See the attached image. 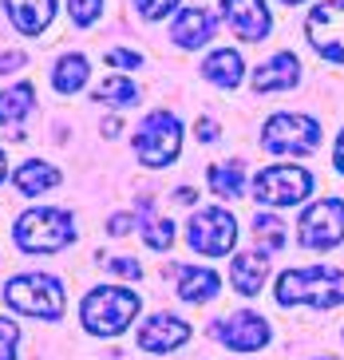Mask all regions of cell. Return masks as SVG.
<instances>
[{
    "mask_svg": "<svg viewBox=\"0 0 344 360\" xmlns=\"http://www.w3.org/2000/svg\"><path fill=\"white\" fill-rule=\"evenodd\" d=\"M12 24L20 28L24 36H40L48 24H52V0H4Z\"/></svg>",
    "mask_w": 344,
    "mask_h": 360,
    "instance_id": "cell-18",
    "label": "cell"
},
{
    "mask_svg": "<svg viewBox=\"0 0 344 360\" xmlns=\"http://www.w3.org/2000/svg\"><path fill=\"white\" fill-rule=\"evenodd\" d=\"M214 337L234 352H253L269 340V321L261 313H229L214 321Z\"/></svg>",
    "mask_w": 344,
    "mask_h": 360,
    "instance_id": "cell-11",
    "label": "cell"
},
{
    "mask_svg": "<svg viewBox=\"0 0 344 360\" xmlns=\"http://www.w3.org/2000/svg\"><path fill=\"white\" fill-rule=\"evenodd\" d=\"M321 143V123L309 115H273L261 131V147L269 155H309Z\"/></svg>",
    "mask_w": 344,
    "mask_h": 360,
    "instance_id": "cell-6",
    "label": "cell"
},
{
    "mask_svg": "<svg viewBox=\"0 0 344 360\" xmlns=\"http://www.w3.org/2000/svg\"><path fill=\"white\" fill-rule=\"evenodd\" d=\"M324 360H336V356H324Z\"/></svg>",
    "mask_w": 344,
    "mask_h": 360,
    "instance_id": "cell-39",
    "label": "cell"
},
{
    "mask_svg": "<svg viewBox=\"0 0 344 360\" xmlns=\"http://www.w3.org/2000/svg\"><path fill=\"white\" fill-rule=\"evenodd\" d=\"M111 269L115 274H123V277H135V281L143 277V265L131 262V257H111Z\"/></svg>",
    "mask_w": 344,
    "mask_h": 360,
    "instance_id": "cell-30",
    "label": "cell"
},
{
    "mask_svg": "<svg viewBox=\"0 0 344 360\" xmlns=\"http://www.w3.org/2000/svg\"><path fill=\"white\" fill-rule=\"evenodd\" d=\"M309 191H313V174L305 167H289V162L265 167L257 174V182H253V198L261 206H293V202H301Z\"/></svg>",
    "mask_w": 344,
    "mask_h": 360,
    "instance_id": "cell-8",
    "label": "cell"
},
{
    "mask_svg": "<svg viewBox=\"0 0 344 360\" xmlns=\"http://www.w3.org/2000/svg\"><path fill=\"white\" fill-rule=\"evenodd\" d=\"M253 238L261 242V254H273L285 245V222L273 218V214H257L253 218Z\"/></svg>",
    "mask_w": 344,
    "mask_h": 360,
    "instance_id": "cell-24",
    "label": "cell"
},
{
    "mask_svg": "<svg viewBox=\"0 0 344 360\" xmlns=\"http://www.w3.org/2000/svg\"><path fill=\"white\" fill-rule=\"evenodd\" d=\"M24 68V52H4L0 56V75H12Z\"/></svg>",
    "mask_w": 344,
    "mask_h": 360,
    "instance_id": "cell-31",
    "label": "cell"
},
{
    "mask_svg": "<svg viewBox=\"0 0 344 360\" xmlns=\"http://www.w3.org/2000/svg\"><path fill=\"white\" fill-rule=\"evenodd\" d=\"M4 301L8 309L24 313V317H40V321H60L63 317V289L56 277L48 274H20L4 285Z\"/></svg>",
    "mask_w": 344,
    "mask_h": 360,
    "instance_id": "cell-4",
    "label": "cell"
},
{
    "mask_svg": "<svg viewBox=\"0 0 344 360\" xmlns=\"http://www.w3.org/2000/svg\"><path fill=\"white\" fill-rule=\"evenodd\" d=\"M182 147V123L170 111H155L135 131V155L143 167H170Z\"/></svg>",
    "mask_w": 344,
    "mask_h": 360,
    "instance_id": "cell-5",
    "label": "cell"
},
{
    "mask_svg": "<svg viewBox=\"0 0 344 360\" xmlns=\"http://www.w3.org/2000/svg\"><path fill=\"white\" fill-rule=\"evenodd\" d=\"M36 91L28 84H16L8 91H0V127H20V119L32 115V107H36Z\"/></svg>",
    "mask_w": 344,
    "mask_h": 360,
    "instance_id": "cell-21",
    "label": "cell"
},
{
    "mask_svg": "<svg viewBox=\"0 0 344 360\" xmlns=\"http://www.w3.org/2000/svg\"><path fill=\"white\" fill-rule=\"evenodd\" d=\"M214 36V16H210L206 8H182L178 12L174 28H170V40L178 44V48H202V44Z\"/></svg>",
    "mask_w": 344,
    "mask_h": 360,
    "instance_id": "cell-16",
    "label": "cell"
},
{
    "mask_svg": "<svg viewBox=\"0 0 344 360\" xmlns=\"http://www.w3.org/2000/svg\"><path fill=\"white\" fill-rule=\"evenodd\" d=\"M186 242L206 257H222L234 250L238 242V222L229 210H218V206H206V210H194L186 226Z\"/></svg>",
    "mask_w": 344,
    "mask_h": 360,
    "instance_id": "cell-7",
    "label": "cell"
},
{
    "mask_svg": "<svg viewBox=\"0 0 344 360\" xmlns=\"http://www.w3.org/2000/svg\"><path fill=\"white\" fill-rule=\"evenodd\" d=\"M285 4H301V0H285Z\"/></svg>",
    "mask_w": 344,
    "mask_h": 360,
    "instance_id": "cell-38",
    "label": "cell"
},
{
    "mask_svg": "<svg viewBox=\"0 0 344 360\" xmlns=\"http://www.w3.org/2000/svg\"><path fill=\"white\" fill-rule=\"evenodd\" d=\"M202 75H206L214 87H238L241 84V56L229 52V48H222V52L206 56V64H202Z\"/></svg>",
    "mask_w": 344,
    "mask_h": 360,
    "instance_id": "cell-20",
    "label": "cell"
},
{
    "mask_svg": "<svg viewBox=\"0 0 344 360\" xmlns=\"http://www.w3.org/2000/svg\"><path fill=\"white\" fill-rule=\"evenodd\" d=\"M84 328L91 337H119L139 313V293L131 289H115V285H99L84 297Z\"/></svg>",
    "mask_w": 344,
    "mask_h": 360,
    "instance_id": "cell-2",
    "label": "cell"
},
{
    "mask_svg": "<svg viewBox=\"0 0 344 360\" xmlns=\"http://www.w3.org/2000/svg\"><path fill=\"white\" fill-rule=\"evenodd\" d=\"M103 135H119V119H107V123H103Z\"/></svg>",
    "mask_w": 344,
    "mask_h": 360,
    "instance_id": "cell-36",
    "label": "cell"
},
{
    "mask_svg": "<svg viewBox=\"0 0 344 360\" xmlns=\"http://www.w3.org/2000/svg\"><path fill=\"white\" fill-rule=\"evenodd\" d=\"M143 238L151 250H170V242H174V226L163 222V218H146L143 214Z\"/></svg>",
    "mask_w": 344,
    "mask_h": 360,
    "instance_id": "cell-26",
    "label": "cell"
},
{
    "mask_svg": "<svg viewBox=\"0 0 344 360\" xmlns=\"http://www.w3.org/2000/svg\"><path fill=\"white\" fill-rule=\"evenodd\" d=\"M107 64H115V68H139V56L135 52H107Z\"/></svg>",
    "mask_w": 344,
    "mask_h": 360,
    "instance_id": "cell-34",
    "label": "cell"
},
{
    "mask_svg": "<svg viewBox=\"0 0 344 360\" xmlns=\"http://www.w3.org/2000/svg\"><path fill=\"white\" fill-rule=\"evenodd\" d=\"M12 182H16L20 194H44V191H52L56 182H60V170H56L52 162L32 159V162H24V167H16Z\"/></svg>",
    "mask_w": 344,
    "mask_h": 360,
    "instance_id": "cell-19",
    "label": "cell"
},
{
    "mask_svg": "<svg viewBox=\"0 0 344 360\" xmlns=\"http://www.w3.org/2000/svg\"><path fill=\"white\" fill-rule=\"evenodd\" d=\"M241 182H246V167L241 162H214L210 167V191L218 198H238Z\"/></svg>",
    "mask_w": 344,
    "mask_h": 360,
    "instance_id": "cell-23",
    "label": "cell"
},
{
    "mask_svg": "<svg viewBox=\"0 0 344 360\" xmlns=\"http://www.w3.org/2000/svg\"><path fill=\"white\" fill-rule=\"evenodd\" d=\"M297 79H301V60L293 52H277L253 72V91L261 96V91H277V87H297Z\"/></svg>",
    "mask_w": 344,
    "mask_h": 360,
    "instance_id": "cell-15",
    "label": "cell"
},
{
    "mask_svg": "<svg viewBox=\"0 0 344 360\" xmlns=\"http://www.w3.org/2000/svg\"><path fill=\"white\" fill-rule=\"evenodd\" d=\"M135 4H139V16L143 20H163L167 12L178 8V0H135Z\"/></svg>",
    "mask_w": 344,
    "mask_h": 360,
    "instance_id": "cell-29",
    "label": "cell"
},
{
    "mask_svg": "<svg viewBox=\"0 0 344 360\" xmlns=\"http://www.w3.org/2000/svg\"><path fill=\"white\" fill-rule=\"evenodd\" d=\"M4 174H8V159H4V150H0V182H4Z\"/></svg>",
    "mask_w": 344,
    "mask_h": 360,
    "instance_id": "cell-37",
    "label": "cell"
},
{
    "mask_svg": "<svg viewBox=\"0 0 344 360\" xmlns=\"http://www.w3.org/2000/svg\"><path fill=\"white\" fill-rule=\"evenodd\" d=\"M24 254H60L63 245L75 242V222L63 210H28L12 230Z\"/></svg>",
    "mask_w": 344,
    "mask_h": 360,
    "instance_id": "cell-3",
    "label": "cell"
},
{
    "mask_svg": "<svg viewBox=\"0 0 344 360\" xmlns=\"http://www.w3.org/2000/svg\"><path fill=\"white\" fill-rule=\"evenodd\" d=\"M131 226H139L135 218H131V214H115V218H111V226H107V230H111L115 238H123V233H131Z\"/></svg>",
    "mask_w": 344,
    "mask_h": 360,
    "instance_id": "cell-32",
    "label": "cell"
},
{
    "mask_svg": "<svg viewBox=\"0 0 344 360\" xmlns=\"http://www.w3.org/2000/svg\"><path fill=\"white\" fill-rule=\"evenodd\" d=\"M333 159H336V170L344 174V131H340V139H336V155Z\"/></svg>",
    "mask_w": 344,
    "mask_h": 360,
    "instance_id": "cell-35",
    "label": "cell"
},
{
    "mask_svg": "<svg viewBox=\"0 0 344 360\" xmlns=\"http://www.w3.org/2000/svg\"><path fill=\"white\" fill-rule=\"evenodd\" d=\"M222 16H226L229 32L250 44L269 36V8H265V0H222Z\"/></svg>",
    "mask_w": 344,
    "mask_h": 360,
    "instance_id": "cell-12",
    "label": "cell"
},
{
    "mask_svg": "<svg viewBox=\"0 0 344 360\" xmlns=\"http://www.w3.org/2000/svg\"><path fill=\"white\" fill-rule=\"evenodd\" d=\"M68 12H72V20L79 24V28H87V24L103 12V0H68Z\"/></svg>",
    "mask_w": 344,
    "mask_h": 360,
    "instance_id": "cell-27",
    "label": "cell"
},
{
    "mask_svg": "<svg viewBox=\"0 0 344 360\" xmlns=\"http://www.w3.org/2000/svg\"><path fill=\"white\" fill-rule=\"evenodd\" d=\"M309 44L324 60L344 64V0H329L309 12Z\"/></svg>",
    "mask_w": 344,
    "mask_h": 360,
    "instance_id": "cell-10",
    "label": "cell"
},
{
    "mask_svg": "<svg viewBox=\"0 0 344 360\" xmlns=\"http://www.w3.org/2000/svg\"><path fill=\"white\" fill-rule=\"evenodd\" d=\"M297 238L309 250H333L344 242V202L340 198H321L301 214Z\"/></svg>",
    "mask_w": 344,
    "mask_h": 360,
    "instance_id": "cell-9",
    "label": "cell"
},
{
    "mask_svg": "<svg viewBox=\"0 0 344 360\" xmlns=\"http://www.w3.org/2000/svg\"><path fill=\"white\" fill-rule=\"evenodd\" d=\"M87 60L84 56H63L60 64H56V72H52V84H56V91L60 96H72V91H79V87L87 84Z\"/></svg>",
    "mask_w": 344,
    "mask_h": 360,
    "instance_id": "cell-22",
    "label": "cell"
},
{
    "mask_svg": "<svg viewBox=\"0 0 344 360\" xmlns=\"http://www.w3.org/2000/svg\"><path fill=\"white\" fill-rule=\"evenodd\" d=\"M194 135H198L202 143H214V139H218V123H214V119H198V123H194Z\"/></svg>",
    "mask_w": 344,
    "mask_h": 360,
    "instance_id": "cell-33",
    "label": "cell"
},
{
    "mask_svg": "<svg viewBox=\"0 0 344 360\" xmlns=\"http://www.w3.org/2000/svg\"><path fill=\"white\" fill-rule=\"evenodd\" d=\"M340 301H344V269L309 265V269H289V274L277 277V305L333 309Z\"/></svg>",
    "mask_w": 344,
    "mask_h": 360,
    "instance_id": "cell-1",
    "label": "cell"
},
{
    "mask_svg": "<svg viewBox=\"0 0 344 360\" xmlns=\"http://www.w3.org/2000/svg\"><path fill=\"white\" fill-rule=\"evenodd\" d=\"M265 274H269V257L265 254H238L234 262H229V281H234V289L246 293V297L261 293Z\"/></svg>",
    "mask_w": 344,
    "mask_h": 360,
    "instance_id": "cell-17",
    "label": "cell"
},
{
    "mask_svg": "<svg viewBox=\"0 0 344 360\" xmlns=\"http://www.w3.org/2000/svg\"><path fill=\"white\" fill-rule=\"evenodd\" d=\"M186 340H190V325L170 317V313H158L139 328V349L143 352H170L178 345H186Z\"/></svg>",
    "mask_w": 344,
    "mask_h": 360,
    "instance_id": "cell-13",
    "label": "cell"
},
{
    "mask_svg": "<svg viewBox=\"0 0 344 360\" xmlns=\"http://www.w3.org/2000/svg\"><path fill=\"white\" fill-rule=\"evenodd\" d=\"M16 340H20V328H16V321H4V317H0V360H12V356H16Z\"/></svg>",
    "mask_w": 344,
    "mask_h": 360,
    "instance_id": "cell-28",
    "label": "cell"
},
{
    "mask_svg": "<svg viewBox=\"0 0 344 360\" xmlns=\"http://www.w3.org/2000/svg\"><path fill=\"white\" fill-rule=\"evenodd\" d=\"M170 277L178 281V297L182 301H194V305H202V301H214L218 297V274L214 269H198V265H170L167 269Z\"/></svg>",
    "mask_w": 344,
    "mask_h": 360,
    "instance_id": "cell-14",
    "label": "cell"
},
{
    "mask_svg": "<svg viewBox=\"0 0 344 360\" xmlns=\"http://www.w3.org/2000/svg\"><path fill=\"white\" fill-rule=\"evenodd\" d=\"M95 99L111 103V107H131V103H139V87L131 79H103L95 87Z\"/></svg>",
    "mask_w": 344,
    "mask_h": 360,
    "instance_id": "cell-25",
    "label": "cell"
}]
</instances>
